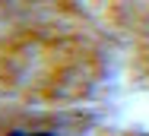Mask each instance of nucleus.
<instances>
[{
    "instance_id": "1",
    "label": "nucleus",
    "mask_w": 149,
    "mask_h": 136,
    "mask_svg": "<svg viewBox=\"0 0 149 136\" xmlns=\"http://www.w3.org/2000/svg\"><path fill=\"white\" fill-rule=\"evenodd\" d=\"M13 136H48V133H13Z\"/></svg>"
}]
</instances>
